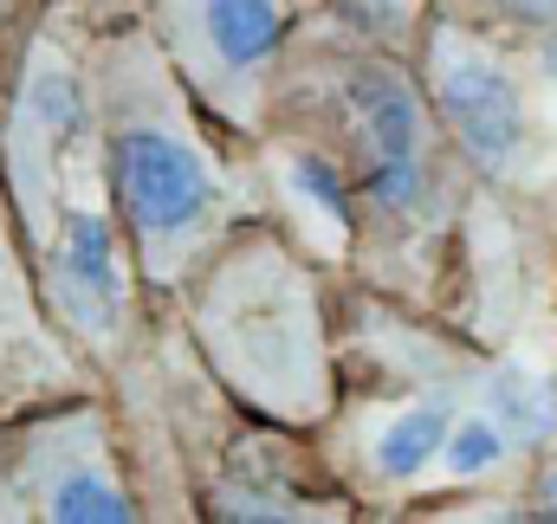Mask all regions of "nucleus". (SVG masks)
<instances>
[{
    "mask_svg": "<svg viewBox=\"0 0 557 524\" xmlns=\"http://www.w3.org/2000/svg\"><path fill=\"white\" fill-rule=\"evenodd\" d=\"M273 130L318 149L337 175L350 208L344 272L421 311H447L460 227L480 182L434 124L416 59L311 20L285 59Z\"/></svg>",
    "mask_w": 557,
    "mask_h": 524,
    "instance_id": "obj_1",
    "label": "nucleus"
},
{
    "mask_svg": "<svg viewBox=\"0 0 557 524\" xmlns=\"http://www.w3.org/2000/svg\"><path fill=\"white\" fill-rule=\"evenodd\" d=\"M91 91L111 214L149 304H175V291L234 227L278 214L260 142L227 136L188 98L137 7H117L91 26Z\"/></svg>",
    "mask_w": 557,
    "mask_h": 524,
    "instance_id": "obj_2",
    "label": "nucleus"
},
{
    "mask_svg": "<svg viewBox=\"0 0 557 524\" xmlns=\"http://www.w3.org/2000/svg\"><path fill=\"white\" fill-rule=\"evenodd\" d=\"M214 395L292 434H318L344 401L337 278L278 214L234 227L169 304Z\"/></svg>",
    "mask_w": 557,
    "mask_h": 524,
    "instance_id": "obj_3",
    "label": "nucleus"
},
{
    "mask_svg": "<svg viewBox=\"0 0 557 524\" xmlns=\"http://www.w3.org/2000/svg\"><path fill=\"white\" fill-rule=\"evenodd\" d=\"M124 421L104 383L0 421V524H143Z\"/></svg>",
    "mask_w": 557,
    "mask_h": 524,
    "instance_id": "obj_4",
    "label": "nucleus"
},
{
    "mask_svg": "<svg viewBox=\"0 0 557 524\" xmlns=\"http://www.w3.org/2000/svg\"><path fill=\"white\" fill-rule=\"evenodd\" d=\"M324 0H137V20L188 98L240 142L273 130L278 78Z\"/></svg>",
    "mask_w": 557,
    "mask_h": 524,
    "instance_id": "obj_5",
    "label": "nucleus"
},
{
    "mask_svg": "<svg viewBox=\"0 0 557 524\" xmlns=\"http://www.w3.org/2000/svg\"><path fill=\"white\" fill-rule=\"evenodd\" d=\"M416 78L434 104V124L447 130L454 155L467 162L473 182L525 188L539 175L545 136H539L525 65L506 39H486L473 26L434 13V26L416 46Z\"/></svg>",
    "mask_w": 557,
    "mask_h": 524,
    "instance_id": "obj_6",
    "label": "nucleus"
},
{
    "mask_svg": "<svg viewBox=\"0 0 557 524\" xmlns=\"http://www.w3.org/2000/svg\"><path fill=\"white\" fill-rule=\"evenodd\" d=\"M195 512L221 524H350L363 506L324 466L318 434H292L273 421L234 414L227 440L208 453L195 479Z\"/></svg>",
    "mask_w": 557,
    "mask_h": 524,
    "instance_id": "obj_7",
    "label": "nucleus"
},
{
    "mask_svg": "<svg viewBox=\"0 0 557 524\" xmlns=\"http://www.w3.org/2000/svg\"><path fill=\"white\" fill-rule=\"evenodd\" d=\"M460 408L467 401L428 389H344L331 421L318 427L324 466L363 512L421 499L434 486V466H441V447Z\"/></svg>",
    "mask_w": 557,
    "mask_h": 524,
    "instance_id": "obj_8",
    "label": "nucleus"
},
{
    "mask_svg": "<svg viewBox=\"0 0 557 524\" xmlns=\"http://www.w3.org/2000/svg\"><path fill=\"white\" fill-rule=\"evenodd\" d=\"M98 383L104 376L52 324L33 260H26V240H20V221L0 188V421H13L39 401H59V395L98 389Z\"/></svg>",
    "mask_w": 557,
    "mask_h": 524,
    "instance_id": "obj_9",
    "label": "nucleus"
},
{
    "mask_svg": "<svg viewBox=\"0 0 557 524\" xmlns=\"http://www.w3.org/2000/svg\"><path fill=\"white\" fill-rule=\"evenodd\" d=\"M324 26L376 46V52H396V59H416L421 33L434 26V0H324L318 13Z\"/></svg>",
    "mask_w": 557,
    "mask_h": 524,
    "instance_id": "obj_10",
    "label": "nucleus"
},
{
    "mask_svg": "<svg viewBox=\"0 0 557 524\" xmlns=\"http://www.w3.org/2000/svg\"><path fill=\"white\" fill-rule=\"evenodd\" d=\"M506 466H525V447L473 401V408H460L454 414V434H447V447H441V466H434V479H460V486H480V479H493V473H506Z\"/></svg>",
    "mask_w": 557,
    "mask_h": 524,
    "instance_id": "obj_11",
    "label": "nucleus"
},
{
    "mask_svg": "<svg viewBox=\"0 0 557 524\" xmlns=\"http://www.w3.org/2000/svg\"><path fill=\"white\" fill-rule=\"evenodd\" d=\"M434 13L460 20L486 39H506V46L557 39V0H434Z\"/></svg>",
    "mask_w": 557,
    "mask_h": 524,
    "instance_id": "obj_12",
    "label": "nucleus"
},
{
    "mask_svg": "<svg viewBox=\"0 0 557 524\" xmlns=\"http://www.w3.org/2000/svg\"><path fill=\"white\" fill-rule=\"evenodd\" d=\"M519 492H525V512H532V519L557 524V440L552 447H539V453H525V466H519Z\"/></svg>",
    "mask_w": 557,
    "mask_h": 524,
    "instance_id": "obj_13",
    "label": "nucleus"
},
{
    "mask_svg": "<svg viewBox=\"0 0 557 524\" xmlns=\"http://www.w3.org/2000/svg\"><path fill=\"white\" fill-rule=\"evenodd\" d=\"M46 7L52 0H0V85H7V72H13V59H20V46H26V33L39 26Z\"/></svg>",
    "mask_w": 557,
    "mask_h": 524,
    "instance_id": "obj_14",
    "label": "nucleus"
},
{
    "mask_svg": "<svg viewBox=\"0 0 557 524\" xmlns=\"http://www.w3.org/2000/svg\"><path fill=\"white\" fill-rule=\"evenodd\" d=\"M552 253H557V214H552ZM552 298H557V291H552Z\"/></svg>",
    "mask_w": 557,
    "mask_h": 524,
    "instance_id": "obj_15",
    "label": "nucleus"
}]
</instances>
